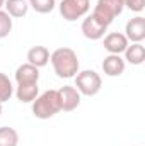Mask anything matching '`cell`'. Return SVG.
<instances>
[{"instance_id":"cell-1","label":"cell","mask_w":145,"mask_h":146,"mask_svg":"<svg viewBox=\"0 0 145 146\" xmlns=\"http://www.w3.org/2000/svg\"><path fill=\"white\" fill-rule=\"evenodd\" d=\"M50 61L58 78H73L80 72V63L77 53L72 48H58L50 53Z\"/></svg>"},{"instance_id":"cell-2","label":"cell","mask_w":145,"mask_h":146,"mask_svg":"<svg viewBox=\"0 0 145 146\" xmlns=\"http://www.w3.org/2000/svg\"><path fill=\"white\" fill-rule=\"evenodd\" d=\"M60 110L62 109H60L58 92L53 88L43 92L33 100V114L38 119H50V117L56 115Z\"/></svg>"},{"instance_id":"cell-3","label":"cell","mask_w":145,"mask_h":146,"mask_svg":"<svg viewBox=\"0 0 145 146\" xmlns=\"http://www.w3.org/2000/svg\"><path fill=\"white\" fill-rule=\"evenodd\" d=\"M73 78H75V88L80 92V95H85V97L97 95L101 87H103L101 75L97 72H94V70H82Z\"/></svg>"},{"instance_id":"cell-4","label":"cell","mask_w":145,"mask_h":146,"mask_svg":"<svg viewBox=\"0 0 145 146\" xmlns=\"http://www.w3.org/2000/svg\"><path fill=\"white\" fill-rule=\"evenodd\" d=\"M123 3H121V0H97L96 2V7H94V10H92V15L101 22V24H104V26H111L113 24V21L118 17V15H121V12H123Z\"/></svg>"},{"instance_id":"cell-5","label":"cell","mask_w":145,"mask_h":146,"mask_svg":"<svg viewBox=\"0 0 145 146\" xmlns=\"http://www.w3.org/2000/svg\"><path fill=\"white\" fill-rule=\"evenodd\" d=\"M58 10L65 21L73 22L87 15V12L91 10V0H62Z\"/></svg>"},{"instance_id":"cell-6","label":"cell","mask_w":145,"mask_h":146,"mask_svg":"<svg viewBox=\"0 0 145 146\" xmlns=\"http://www.w3.org/2000/svg\"><path fill=\"white\" fill-rule=\"evenodd\" d=\"M80 31L85 39H91V41H99L103 39L106 31H108V26L101 24L92 14L91 15H85V19L82 21V26H80Z\"/></svg>"},{"instance_id":"cell-7","label":"cell","mask_w":145,"mask_h":146,"mask_svg":"<svg viewBox=\"0 0 145 146\" xmlns=\"http://www.w3.org/2000/svg\"><path fill=\"white\" fill-rule=\"evenodd\" d=\"M58 92V99H60V109L63 112H72L80 106V92L72 87V85H65L62 87Z\"/></svg>"},{"instance_id":"cell-8","label":"cell","mask_w":145,"mask_h":146,"mask_svg":"<svg viewBox=\"0 0 145 146\" xmlns=\"http://www.w3.org/2000/svg\"><path fill=\"white\" fill-rule=\"evenodd\" d=\"M125 36L132 42H142L145 39V17L137 15L130 19L125 26Z\"/></svg>"},{"instance_id":"cell-9","label":"cell","mask_w":145,"mask_h":146,"mask_svg":"<svg viewBox=\"0 0 145 146\" xmlns=\"http://www.w3.org/2000/svg\"><path fill=\"white\" fill-rule=\"evenodd\" d=\"M104 49L109 54H121L125 53L126 46L130 44V41L123 33H109L108 36H104Z\"/></svg>"},{"instance_id":"cell-10","label":"cell","mask_w":145,"mask_h":146,"mask_svg":"<svg viewBox=\"0 0 145 146\" xmlns=\"http://www.w3.org/2000/svg\"><path fill=\"white\" fill-rule=\"evenodd\" d=\"M125 60L119 54H108L103 60V72L108 76H119L125 72Z\"/></svg>"},{"instance_id":"cell-11","label":"cell","mask_w":145,"mask_h":146,"mask_svg":"<svg viewBox=\"0 0 145 146\" xmlns=\"http://www.w3.org/2000/svg\"><path fill=\"white\" fill-rule=\"evenodd\" d=\"M14 78H15L17 85L19 83H38L39 82V68L29 65V63H24V65L17 66Z\"/></svg>"},{"instance_id":"cell-12","label":"cell","mask_w":145,"mask_h":146,"mask_svg":"<svg viewBox=\"0 0 145 146\" xmlns=\"http://www.w3.org/2000/svg\"><path fill=\"white\" fill-rule=\"evenodd\" d=\"M28 63L36 68L46 66L50 63V49L46 46H33L28 51Z\"/></svg>"},{"instance_id":"cell-13","label":"cell","mask_w":145,"mask_h":146,"mask_svg":"<svg viewBox=\"0 0 145 146\" xmlns=\"http://www.w3.org/2000/svg\"><path fill=\"white\" fill-rule=\"evenodd\" d=\"M15 97L22 104H33V100L39 95V87L38 83H19L14 90Z\"/></svg>"},{"instance_id":"cell-14","label":"cell","mask_w":145,"mask_h":146,"mask_svg":"<svg viewBox=\"0 0 145 146\" xmlns=\"http://www.w3.org/2000/svg\"><path fill=\"white\" fill-rule=\"evenodd\" d=\"M3 9L12 19H22L28 15L29 3H28V0H5Z\"/></svg>"},{"instance_id":"cell-15","label":"cell","mask_w":145,"mask_h":146,"mask_svg":"<svg viewBox=\"0 0 145 146\" xmlns=\"http://www.w3.org/2000/svg\"><path fill=\"white\" fill-rule=\"evenodd\" d=\"M125 61H128L130 65H142L145 61V48L142 46V42H132L126 46L125 49Z\"/></svg>"},{"instance_id":"cell-16","label":"cell","mask_w":145,"mask_h":146,"mask_svg":"<svg viewBox=\"0 0 145 146\" xmlns=\"http://www.w3.org/2000/svg\"><path fill=\"white\" fill-rule=\"evenodd\" d=\"M19 145V133L10 126L0 127V146H17Z\"/></svg>"},{"instance_id":"cell-17","label":"cell","mask_w":145,"mask_h":146,"mask_svg":"<svg viewBox=\"0 0 145 146\" xmlns=\"http://www.w3.org/2000/svg\"><path fill=\"white\" fill-rule=\"evenodd\" d=\"M14 95V85L10 82V78L5 73L0 72V102H7L10 100V97Z\"/></svg>"},{"instance_id":"cell-18","label":"cell","mask_w":145,"mask_h":146,"mask_svg":"<svg viewBox=\"0 0 145 146\" xmlns=\"http://www.w3.org/2000/svg\"><path fill=\"white\" fill-rule=\"evenodd\" d=\"M29 7L38 12V14H50L55 10L56 7V2L55 0H28Z\"/></svg>"},{"instance_id":"cell-19","label":"cell","mask_w":145,"mask_h":146,"mask_svg":"<svg viewBox=\"0 0 145 146\" xmlns=\"http://www.w3.org/2000/svg\"><path fill=\"white\" fill-rule=\"evenodd\" d=\"M10 33H12V17L5 10H0V39L7 37Z\"/></svg>"},{"instance_id":"cell-20","label":"cell","mask_w":145,"mask_h":146,"mask_svg":"<svg viewBox=\"0 0 145 146\" xmlns=\"http://www.w3.org/2000/svg\"><path fill=\"white\" fill-rule=\"evenodd\" d=\"M121 3L132 12H142L145 9V0H121Z\"/></svg>"},{"instance_id":"cell-21","label":"cell","mask_w":145,"mask_h":146,"mask_svg":"<svg viewBox=\"0 0 145 146\" xmlns=\"http://www.w3.org/2000/svg\"><path fill=\"white\" fill-rule=\"evenodd\" d=\"M3 3H5V0H0V10L3 9Z\"/></svg>"},{"instance_id":"cell-22","label":"cell","mask_w":145,"mask_h":146,"mask_svg":"<svg viewBox=\"0 0 145 146\" xmlns=\"http://www.w3.org/2000/svg\"><path fill=\"white\" fill-rule=\"evenodd\" d=\"M0 115H2V102H0Z\"/></svg>"}]
</instances>
